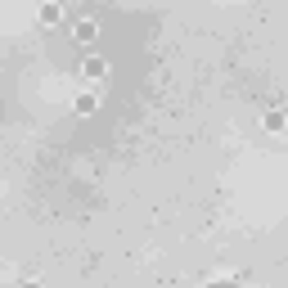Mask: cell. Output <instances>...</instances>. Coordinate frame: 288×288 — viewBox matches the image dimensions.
Returning a JSON list of instances; mask_svg holds the SVG:
<instances>
[{
	"label": "cell",
	"mask_w": 288,
	"mask_h": 288,
	"mask_svg": "<svg viewBox=\"0 0 288 288\" xmlns=\"http://www.w3.org/2000/svg\"><path fill=\"white\" fill-rule=\"evenodd\" d=\"M77 41H95V18H81L77 23Z\"/></svg>",
	"instance_id": "1"
},
{
	"label": "cell",
	"mask_w": 288,
	"mask_h": 288,
	"mask_svg": "<svg viewBox=\"0 0 288 288\" xmlns=\"http://www.w3.org/2000/svg\"><path fill=\"white\" fill-rule=\"evenodd\" d=\"M81 72H86L90 81H95V77H104V59H86V68H81Z\"/></svg>",
	"instance_id": "2"
}]
</instances>
